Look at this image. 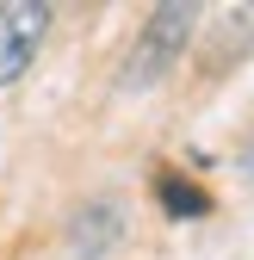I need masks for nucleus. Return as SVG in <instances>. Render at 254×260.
<instances>
[{
    "mask_svg": "<svg viewBox=\"0 0 254 260\" xmlns=\"http://www.w3.org/2000/svg\"><path fill=\"white\" fill-rule=\"evenodd\" d=\"M44 31H50V7L44 0H7L0 7V87H13L38 62Z\"/></svg>",
    "mask_w": 254,
    "mask_h": 260,
    "instance_id": "nucleus-2",
    "label": "nucleus"
},
{
    "mask_svg": "<svg viewBox=\"0 0 254 260\" xmlns=\"http://www.w3.org/2000/svg\"><path fill=\"white\" fill-rule=\"evenodd\" d=\"M242 168H248V180H254V143H248V149H242Z\"/></svg>",
    "mask_w": 254,
    "mask_h": 260,
    "instance_id": "nucleus-5",
    "label": "nucleus"
},
{
    "mask_svg": "<svg viewBox=\"0 0 254 260\" xmlns=\"http://www.w3.org/2000/svg\"><path fill=\"white\" fill-rule=\"evenodd\" d=\"M155 199H162V211H168V217H180V223L211 217V192H205V186H193V180H180V174H162V180H155Z\"/></svg>",
    "mask_w": 254,
    "mask_h": 260,
    "instance_id": "nucleus-4",
    "label": "nucleus"
},
{
    "mask_svg": "<svg viewBox=\"0 0 254 260\" xmlns=\"http://www.w3.org/2000/svg\"><path fill=\"white\" fill-rule=\"evenodd\" d=\"M118 236H124V211H118V205H87V211L69 223V248H75L81 260H100Z\"/></svg>",
    "mask_w": 254,
    "mask_h": 260,
    "instance_id": "nucleus-3",
    "label": "nucleus"
},
{
    "mask_svg": "<svg viewBox=\"0 0 254 260\" xmlns=\"http://www.w3.org/2000/svg\"><path fill=\"white\" fill-rule=\"evenodd\" d=\"M193 25H199V7H155L149 25H143V38H137V50H131V62H124V75H118V87H124V93L155 87V81L186 56Z\"/></svg>",
    "mask_w": 254,
    "mask_h": 260,
    "instance_id": "nucleus-1",
    "label": "nucleus"
}]
</instances>
